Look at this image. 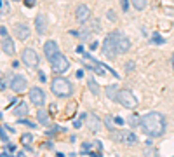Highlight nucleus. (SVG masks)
I'll return each instance as SVG.
<instances>
[{
    "instance_id": "f257e3e1",
    "label": "nucleus",
    "mask_w": 174,
    "mask_h": 157,
    "mask_svg": "<svg viewBox=\"0 0 174 157\" xmlns=\"http://www.w3.org/2000/svg\"><path fill=\"white\" fill-rule=\"evenodd\" d=\"M139 126H141L143 133L148 135V136H152V138L162 136V135L166 133V128H167L166 117H164L160 112H150V114L143 115Z\"/></svg>"
},
{
    "instance_id": "f03ea898",
    "label": "nucleus",
    "mask_w": 174,
    "mask_h": 157,
    "mask_svg": "<svg viewBox=\"0 0 174 157\" xmlns=\"http://www.w3.org/2000/svg\"><path fill=\"white\" fill-rule=\"evenodd\" d=\"M51 91H52L56 96H59V98H66V96H70V94L73 93V87H71V84H70L66 79L56 77V79L51 82Z\"/></svg>"
},
{
    "instance_id": "7ed1b4c3",
    "label": "nucleus",
    "mask_w": 174,
    "mask_h": 157,
    "mask_svg": "<svg viewBox=\"0 0 174 157\" xmlns=\"http://www.w3.org/2000/svg\"><path fill=\"white\" fill-rule=\"evenodd\" d=\"M112 37H113V42H115V47H117V52H119V54H125V52L131 49V40H129L122 31H113Z\"/></svg>"
},
{
    "instance_id": "20e7f679",
    "label": "nucleus",
    "mask_w": 174,
    "mask_h": 157,
    "mask_svg": "<svg viewBox=\"0 0 174 157\" xmlns=\"http://www.w3.org/2000/svg\"><path fill=\"white\" fill-rule=\"evenodd\" d=\"M51 68L54 73H64L68 68H70V61L66 59V56H63L61 52L56 54L52 59H51Z\"/></svg>"
},
{
    "instance_id": "39448f33",
    "label": "nucleus",
    "mask_w": 174,
    "mask_h": 157,
    "mask_svg": "<svg viewBox=\"0 0 174 157\" xmlns=\"http://www.w3.org/2000/svg\"><path fill=\"white\" fill-rule=\"evenodd\" d=\"M119 103L124 107V108H134L136 105H138V98L134 96V93L132 91H129V89H122L120 93H119Z\"/></svg>"
},
{
    "instance_id": "423d86ee",
    "label": "nucleus",
    "mask_w": 174,
    "mask_h": 157,
    "mask_svg": "<svg viewBox=\"0 0 174 157\" xmlns=\"http://www.w3.org/2000/svg\"><path fill=\"white\" fill-rule=\"evenodd\" d=\"M21 61H23L24 66H28V68H37L38 63H40L38 54H37L33 49H30V47H26V49L21 52Z\"/></svg>"
},
{
    "instance_id": "0eeeda50",
    "label": "nucleus",
    "mask_w": 174,
    "mask_h": 157,
    "mask_svg": "<svg viewBox=\"0 0 174 157\" xmlns=\"http://www.w3.org/2000/svg\"><path fill=\"white\" fill-rule=\"evenodd\" d=\"M103 54L108 58V59H113L119 52H117V47H115V42H113V37L108 35L103 42Z\"/></svg>"
},
{
    "instance_id": "6e6552de",
    "label": "nucleus",
    "mask_w": 174,
    "mask_h": 157,
    "mask_svg": "<svg viewBox=\"0 0 174 157\" xmlns=\"http://www.w3.org/2000/svg\"><path fill=\"white\" fill-rule=\"evenodd\" d=\"M9 86H10V89H12L14 93H23V91L28 87V82H26V79H24L23 75H14V77L10 79Z\"/></svg>"
},
{
    "instance_id": "1a4fd4ad",
    "label": "nucleus",
    "mask_w": 174,
    "mask_h": 157,
    "mask_svg": "<svg viewBox=\"0 0 174 157\" xmlns=\"http://www.w3.org/2000/svg\"><path fill=\"white\" fill-rule=\"evenodd\" d=\"M30 101L35 105V107H42L45 103V93L40 89V87H31L30 89Z\"/></svg>"
},
{
    "instance_id": "9d476101",
    "label": "nucleus",
    "mask_w": 174,
    "mask_h": 157,
    "mask_svg": "<svg viewBox=\"0 0 174 157\" xmlns=\"http://www.w3.org/2000/svg\"><path fill=\"white\" fill-rule=\"evenodd\" d=\"M75 17H77V21H78L80 24L87 23V21H89V17H91V9H89V5H85V3H80V5H77Z\"/></svg>"
},
{
    "instance_id": "9b49d317",
    "label": "nucleus",
    "mask_w": 174,
    "mask_h": 157,
    "mask_svg": "<svg viewBox=\"0 0 174 157\" xmlns=\"http://www.w3.org/2000/svg\"><path fill=\"white\" fill-rule=\"evenodd\" d=\"M44 54H45V58L51 61L56 54H59V47H58V44H56L54 40H47V42L44 44Z\"/></svg>"
},
{
    "instance_id": "f8f14e48",
    "label": "nucleus",
    "mask_w": 174,
    "mask_h": 157,
    "mask_svg": "<svg viewBox=\"0 0 174 157\" xmlns=\"http://www.w3.org/2000/svg\"><path fill=\"white\" fill-rule=\"evenodd\" d=\"M14 35H16V38H19V40H26V38L30 37V28H28V24H24V23L14 24Z\"/></svg>"
},
{
    "instance_id": "ddd939ff",
    "label": "nucleus",
    "mask_w": 174,
    "mask_h": 157,
    "mask_svg": "<svg viewBox=\"0 0 174 157\" xmlns=\"http://www.w3.org/2000/svg\"><path fill=\"white\" fill-rule=\"evenodd\" d=\"M85 124H87V128H89L91 133H98V131L101 129V121H99L94 114H91V115L85 117Z\"/></svg>"
},
{
    "instance_id": "4468645a",
    "label": "nucleus",
    "mask_w": 174,
    "mask_h": 157,
    "mask_svg": "<svg viewBox=\"0 0 174 157\" xmlns=\"http://www.w3.org/2000/svg\"><path fill=\"white\" fill-rule=\"evenodd\" d=\"M120 142L127 147H132L138 143V136L132 131H120Z\"/></svg>"
},
{
    "instance_id": "2eb2a0df",
    "label": "nucleus",
    "mask_w": 174,
    "mask_h": 157,
    "mask_svg": "<svg viewBox=\"0 0 174 157\" xmlns=\"http://www.w3.org/2000/svg\"><path fill=\"white\" fill-rule=\"evenodd\" d=\"M0 47H2V51H3L5 54H9V56H12L14 51H16V47H14V40H12L10 37H2V44H0Z\"/></svg>"
},
{
    "instance_id": "dca6fc26",
    "label": "nucleus",
    "mask_w": 174,
    "mask_h": 157,
    "mask_svg": "<svg viewBox=\"0 0 174 157\" xmlns=\"http://www.w3.org/2000/svg\"><path fill=\"white\" fill-rule=\"evenodd\" d=\"M35 28H37V33H38V35H44V33L47 31V19H45L44 14H38V16L35 17Z\"/></svg>"
},
{
    "instance_id": "f3484780",
    "label": "nucleus",
    "mask_w": 174,
    "mask_h": 157,
    "mask_svg": "<svg viewBox=\"0 0 174 157\" xmlns=\"http://www.w3.org/2000/svg\"><path fill=\"white\" fill-rule=\"evenodd\" d=\"M119 87L117 86H108L106 87V96L112 100V101H119Z\"/></svg>"
},
{
    "instance_id": "a211bd4d",
    "label": "nucleus",
    "mask_w": 174,
    "mask_h": 157,
    "mask_svg": "<svg viewBox=\"0 0 174 157\" xmlns=\"http://www.w3.org/2000/svg\"><path fill=\"white\" fill-rule=\"evenodd\" d=\"M28 114V103H19L17 107H14V115H17V117H23V115H26Z\"/></svg>"
},
{
    "instance_id": "6ab92c4d",
    "label": "nucleus",
    "mask_w": 174,
    "mask_h": 157,
    "mask_svg": "<svg viewBox=\"0 0 174 157\" xmlns=\"http://www.w3.org/2000/svg\"><path fill=\"white\" fill-rule=\"evenodd\" d=\"M87 87L91 89V93H92L94 96H98V94H99V84H98L92 77H89V79H87Z\"/></svg>"
},
{
    "instance_id": "aec40b11",
    "label": "nucleus",
    "mask_w": 174,
    "mask_h": 157,
    "mask_svg": "<svg viewBox=\"0 0 174 157\" xmlns=\"http://www.w3.org/2000/svg\"><path fill=\"white\" fill-rule=\"evenodd\" d=\"M37 121L42 124V126H47L49 124V114L45 110H38L37 112Z\"/></svg>"
},
{
    "instance_id": "412c9836",
    "label": "nucleus",
    "mask_w": 174,
    "mask_h": 157,
    "mask_svg": "<svg viewBox=\"0 0 174 157\" xmlns=\"http://www.w3.org/2000/svg\"><path fill=\"white\" fill-rule=\"evenodd\" d=\"M91 33H92V30H91V28H85V30H82V31L78 33V37L85 42V40H89V38H91Z\"/></svg>"
},
{
    "instance_id": "4be33fe9",
    "label": "nucleus",
    "mask_w": 174,
    "mask_h": 157,
    "mask_svg": "<svg viewBox=\"0 0 174 157\" xmlns=\"http://www.w3.org/2000/svg\"><path fill=\"white\" fill-rule=\"evenodd\" d=\"M146 2H148V0H132V5H134V9H138V10H143V9L146 7Z\"/></svg>"
},
{
    "instance_id": "5701e85b",
    "label": "nucleus",
    "mask_w": 174,
    "mask_h": 157,
    "mask_svg": "<svg viewBox=\"0 0 174 157\" xmlns=\"http://www.w3.org/2000/svg\"><path fill=\"white\" fill-rule=\"evenodd\" d=\"M31 140H33V136H31L30 133H24V135L21 136V143H23V145H28V143H31Z\"/></svg>"
},
{
    "instance_id": "b1692460",
    "label": "nucleus",
    "mask_w": 174,
    "mask_h": 157,
    "mask_svg": "<svg viewBox=\"0 0 174 157\" xmlns=\"http://www.w3.org/2000/svg\"><path fill=\"white\" fill-rule=\"evenodd\" d=\"M152 42H153V44H164V38H162L159 33H153V37H152Z\"/></svg>"
},
{
    "instance_id": "393cba45",
    "label": "nucleus",
    "mask_w": 174,
    "mask_h": 157,
    "mask_svg": "<svg viewBox=\"0 0 174 157\" xmlns=\"http://www.w3.org/2000/svg\"><path fill=\"white\" fill-rule=\"evenodd\" d=\"M139 115H131V119H129V124L131 126H136V124H139L141 122V119H138Z\"/></svg>"
},
{
    "instance_id": "a878e982",
    "label": "nucleus",
    "mask_w": 174,
    "mask_h": 157,
    "mask_svg": "<svg viewBox=\"0 0 174 157\" xmlns=\"http://www.w3.org/2000/svg\"><path fill=\"white\" fill-rule=\"evenodd\" d=\"M106 17H108L110 21L115 23V21H117V14H115V10H108V12H106Z\"/></svg>"
},
{
    "instance_id": "bb28decb",
    "label": "nucleus",
    "mask_w": 174,
    "mask_h": 157,
    "mask_svg": "<svg viewBox=\"0 0 174 157\" xmlns=\"http://www.w3.org/2000/svg\"><path fill=\"white\" fill-rule=\"evenodd\" d=\"M113 122H115L117 126H124V122H125V121H124L122 117H119V115H115V117H113Z\"/></svg>"
},
{
    "instance_id": "cd10ccee",
    "label": "nucleus",
    "mask_w": 174,
    "mask_h": 157,
    "mask_svg": "<svg viewBox=\"0 0 174 157\" xmlns=\"http://www.w3.org/2000/svg\"><path fill=\"white\" fill-rule=\"evenodd\" d=\"M120 3H122V10L127 12L129 10V0H120Z\"/></svg>"
},
{
    "instance_id": "c85d7f7f",
    "label": "nucleus",
    "mask_w": 174,
    "mask_h": 157,
    "mask_svg": "<svg viewBox=\"0 0 174 157\" xmlns=\"http://www.w3.org/2000/svg\"><path fill=\"white\" fill-rule=\"evenodd\" d=\"M134 66H136V65H134V61H129V63L125 65V70H127V72H131V70H134Z\"/></svg>"
},
{
    "instance_id": "c756f323",
    "label": "nucleus",
    "mask_w": 174,
    "mask_h": 157,
    "mask_svg": "<svg viewBox=\"0 0 174 157\" xmlns=\"http://www.w3.org/2000/svg\"><path fill=\"white\" fill-rule=\"evenodd\" d=\"M35 3H37V0H24L26 7H35Z\"/></svg>"
},
{
    "instance_id": "7c9ffc66",
    "label": "nucleus",
    "mask_w": 174,
    "mask_h": 157,
    "mask_svg": "<svg viewBox=\"0 0 174 157\" xmlns=\"http://www.w3.org/2000/svg\"><path fill=\"white\" fill-rule=\"evenodd\" d=\"M38 80H40V82H45V80H47V77H45L44 72H38Z\"/></svg>"
},
{
    "instance_id": "2f4dec72",
    "label": "nucleus",
    "mask_w": 174,
    "mask_h": 157,
    "mask_svg": "<svg viewBox=\"0 0 174 157\" xmlns=\"http://www.w3.org/2000/svg\"><path fill=\"white\" fill-rule=\"evenodd\" d=\"M0 35H2V37H9V33H7V28H5V26H0Z\"/></svg>"
},
{
    "instance_id": "473e14b6",
    "label": "nucleus",
    "mask_w": 174,
    "mask_h": 157,
    "mask_svg": "<svg viewBox=\"0 0 174 157\" xmlns=\"http://www.w3.org/2000/svg\"><path fill=\"white\" fill-rule=\"evenodd\" d=\"M98 47H99V44H98V42H96V40H94V42H92V44H91V47H89V49H91V51H96V49H98Z\"/></svg>"
},
{
    "instance_id": "72a5a7b5",
    "label": "nucleus",
    "mask_w": 174,
    "mask_h": 157,
    "mask_svg": "<svg viewBox=\"0 0 174 157\" xmlns=\"http://www.w3.org/2000/svg\"><path fill=\"white\" fill-rule=\"evenodd\" d=\"M0 140H2V142H7V140H9V138H7V135H5L2 129H0Z\"/></svg>"
},
{
    "instance_id": "f704fd0d",
    "label": "nucleus",
    "mask_w": 174,
    "mask_h": 157,
    "mask_svg": "<svg viewBox=\"0 0 174 157\" xmlns=\"http://www.w3.org/2000/svg\"><path fill=\"white\" fill-rule=\"evenodd\" d=\"M5 86H7V82H5V79H2V80H0V91H3Z\"/></svg>"
},
{
    "instance_id": "c9c22d12",
    "label": "nucleus",
    "mask_w": 174,
    "mask_h": 157,
    "mask_svg": "<svg viewBox=\"0 0 174 157\" xmlns=\"http://www.w3.org/2000/svg\"><path fill=\"white\" fill-rule=\"evenodd\" d=\"M73 126H75V128H80V126H82V119H78V121H75V122H73Z\"/></svg>"
},
{
    "instance_id": "e433bc0d",
    "label": "nucleus",
    "mask_w": 174,
    "mask_h": 157,
    "mask_svg": "<svg viewBox=\"0 0 174 157\" xmlns=\"http://www.w3.org/2000/svg\"><path fill=\"white\" fill-rule=\"evenodd\" d=\"M89 149H91V143H84V145H82V150H85V152H87Z\"/></svg>"
},
{
    "instance_id": "4c0bfd02",
    "label": "nucleus",
    "mask_w": 174,
    "mask_h": 157,
    "mask_svg": "<svg viewBox=\"0 0 174 157\" xmlns=\"http://www.w3.org/2000/svg\"><path fill=\"white\" fill-rule=\"evenodd\" d=\"M77 52H80V54H84V45H78V47H77Z\"/></svg>"
},
{
    "instance_id": "58836bf2",
    "label": "nucleus",
    "mask_w": 174,
    "mask_h": 157,
    "mask_svg": "<svg viewBox=\"0 0 174 157\" xmlns=\"http://www.w3.org/2000/svg\"><path fill=\"white\" fill-rule=\"evenodd\" d=\"M77 77L82 79V77H84V70H78V72H77Z\"/></svg>"
},
{
    "instance_id": "ea45409f",
    "label": "nucleus",
    "mask_w": 174,
    "mask_h": 157,
    "mask_svg": "<svg viewBox=\"0 0 174 157\" xmlns=\"http://www.w3.org/2000/svg\"><path fill=\"white\" fill-rule=\"evenodd\" d=\"M7 149H9V150H10V152H16V145H9V147H7Z\"/></svg>"
},
{
    "instance_id": "a19ab883",
    "label": "nucleus",
    "mask_w": 174,
    "mask_h": 157,
    "mask_svg": "<svg viewBox=\"0 0 174 157\" xmlns=\"http://www.w3.org/2000/svg\"><path fill=\"white\" fill-rule=\"evenodd\" d=\"M92 157H101L99 154H92Z\"/></svg>"
},
{
    "instance_id": "79ce46f5",
    "label": "nucleus",
    "mask_w": 174,
    "mask_h": 157,
    "mask_svg": "<svg viewBox=\"0 0 174 157\" xmlns=\"http://www.w3.org/2000/svg\"><path fill=\"white\" fill-rule=\"evenodd\" d=\"M171 61H173V68H174V54H173V59H171Z\"/></svg>"
},
{
    "instance_id": "37998d69",
    "label": "nucleus",
    "mask_w": 174,
    "mask_h": 157,
    "mask_svg": "<svg viewBox=\"0 0 174 157\" xmlns=\"http://www.w3.org/2000/svg\"><path fill=\"white\" fill-rule=\"evenodd\" d=\"M0 157H7V154H0Z\"/></svg>"
},
{
    "instance_id": "c03bdc74",
    "label": "nucleus",
    "mask_w": 174,
    "mask_h": 157,
    "mask_svg": "<svg viewBox=\"0 0 174 157\" xmlns=\"http://www.w3.org/2000/svg\"><path fill=\"white\" fill-rule=\"evenodd\" d=\"M2 5H3V3H2V0H0V7H2Z\"/></svg>"
},
{
    "instance_id": "a18cd8bd",
    "label": "nucleus",
    "mask_w": 174,
    "mask_h": 157,
    "mask_svg": "<svg viewBox=\"0 0 174 157\" xmlns=\"http://www.w3.org/2000/svg\"><path fill=\"white\" fill-rule=\"evenodd\" d=\"M12 2H19V0H12Z\"/></svg>"
},
{
    "instance_id": "49530a36",
    "label": "nucleus",
    "mask_w": 174,
    "mask_h": 157,
    "mask_svg": "<svg viewBox=\"0 0 174 157\" xmlns=\"http://www.w3.org/2000/svg\"><path fill=\"white\" fill-rule=\"evenodd\" d=\"M0 119H2V114H0Z\"/></svg>"
}]
</instances>
